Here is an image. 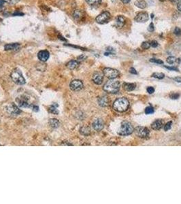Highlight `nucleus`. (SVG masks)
I'll list each match as a JSON object with an SVG mask.
<instances>
[{
	"label": "nucleus",
	"instance_id": "603ef678",
	"mask_svg": "<svg viewBox=\"0 0 181 204\" xmlns=\"http://www.w3.org/2000/svg\"><path fill=\"white\" fill-rule=\"evenodd\" d=\"M0 146H1V144H0Z\"/></svg>",
	"mask_w": 181,
	"mask_h": 204
},
{
	"label": "nucleus",
	"instance_id": "49530a36",
	"mask_svg": "<svg viewBox=\"0 0 181 204\" xmlns=\"http://www.w3.org/2000/svg\"><path fill=\"white\" fill-rule=\"evenodd\" d=\"M5 1H3V0H0V7L1 6H2V5H3V3H4Z\"/></svg>",
	"mask_w": 181,
	"mask_h": 204
},
{
	"label": "nucleus",
	"instance_id": "9d476101",
	"mask_svg": "<svg viewBox=\"0 0 181 204\" xmlns=\"http://www.w3.org/2000/svg\"><path fill=\"white\" fill-rule=\"evenodd\" d=\"M149 14L145 12H142L137 14L134 19L138 23H145V22H147L149 20Z\"/></svg>",
	"mask_w": 181,
	"mask_h": 204
},
{
	"label": "nucleus",
	"instance_id": "37998d69",
	"mask_svg": "<svg viewBox=\"0 0 181 204\" xmlns=\"http://www.w3.org/2000/svg\"><path fill=\"white\" fill-rule=\"evenodd\" d=\"M85 59H86V56L85 55H81L78 58V59L79 60V61H83V60H85Z\"/></svg>",
	"mask_w": 181,
	"mask_h": 204
},
{
	"label": "nucleus",
	"instance_id": "79ce46f5",
	"mask_svg": "<svg viewBox=\"0 0 181 204\" xmlns=\"http://www.w3.org/2000/svg\"><path fill=\"white\" fill-rule=\"evenodd\" d=\"M32 110H34V112H38V111H39V107H38L37 105H33Z\"/></svg>",
	"mask_w": 181,
	"mask_h": 204
},
{
	"label": "nucleus",
	"instance_id": "39448f33",
	"mask_svg": "<svg viewBox=\"0 0 181 204\" xmlns=\"http://www.w3.org/2000/svg\"><path fill=\"white\" fill-rule=\"evenodd\" d=\"M110 13L109 12L104 11L100 15L97 16L96 21L99 24H104V23H106L109 21V20L110 19Z\"/></svg>",
	"mask_w": 181,
	"mask_h": 204
},
{
	"label": "nucleus",
	"instance_id": "423d86ee",
	"mask_svg": "<svg viewBox=\"0 0 181 204\" xmlns=\"http://www.w3.org/2000/svg\"><path fill=\"white\" fill-rule=\"evenodd\" d=\"M104 74L106 77L109 78V79H114V78L118 77V75H119V72L115 70V69L106 67L104 70Z\"/></svg>",
	"mask_w": 181,
	"mask_h": 204
},
{
	"label": "nucleus",
	"instance_id": "4be33fe9",
	"mask_svg": "<svg viewBox=\"0 0 181 204\" xmlns=\"http://www.w3.org/2000/svg\"><path fill=\"white\" fill-rule=\"evenodd\" d=\"M73 16H74L75 19L77 20V21H79L83 16V11L80 10H76L74 12V13H73Z\"/></svg>",
	"mask_w": 181,
	"mask_h": 204
},
{
	"label": "nucleus",
	"instance_id": "ea45409f",
	"mask_svg": "<svg viewBox=\"0 0 181 204\" xmlns=\"http://www.w3.org/2000/svg\"><path fill=\"white\" fill-rule=\"evenodd\" d=\"M129 72H130L131 74H137L136 70H135V69L133 68V67H131L130 70H129Z\"/></svg>",
	"mask_w": 181,
	"mask_h": 204
},
{
	"label": "nucleus",
	"instance_id": "a19ab883",
	"mask_svg": "<svg viewBox=\"0 0 181 204\" xmlns=\"http://www.w3.org/2000/svg\"><path fill=\"white\" fill-rule=\"evenodd\" d=\"M177 8H178V10L181 12V0H178V3H177Z\"/></svg>",
	"mask_w": 181,
	"mask_h": 204
},
{
	"label": "nucleus",
	"instance_id": "8fccbe9b",
	"mask_svg": "<svg viewBox=\"0 0 181 204\" xmlns=\"http://www.w3.org/2000/svg\"><path fill=\"white\" fill-rule=\"evenodd\" d=\"M170 1H172V2H178V0H170Z\"/></svg>",
	"mask_w": 181,
	"mask_h": 204
},
{
	"label": "nucleus",
	"instance_id": "e433bc0d",
	"mask_svg": "<svg viewBox=\"0 0 181 204\" xmlns=\"http://www.w3.org/2000/svg\"><path fill=\"white\" fill-rule=\"evenodd\" d=\"M147 92L149 93V94H152L155 92V89L152 87H149L147 88Z\"/></svg>",
	"mask_w": 181,
	"mask_h": 204
},
{
	"label": "nucleus",
	"instance_id": "dca6fc26",
	"mask_svg": "<svg viewBox=\"0 0 181 204\" xmlns=\"http://www.w3.org/2000/svg\"><path fill=\"white\" fill-rule=\"evenodd\" d=\"M20 48V44L18 43H12L8 44L5 45L4 50H18Z\"/></svg>",
	"mask_w": 181,
	"mask_h": 204
},
{
	"label": "nucleus",
	"instance_id": "f704fd0d",
	"mask_svg": "<svg viewBox=\"0 0 181 204\" xmlns=\"http://www.w3.org/2000/svg\"><path fill=\"white\" fill-rule=\"evenodd\" d=\"M179 94H177V93H172V95H170V97L171 99H178L179 98Z\"/></svg>",
	"mask_w": 181,
	"mask_h": 204
},
{
	"label": "nucleus",
	"instance_id": "20e7f679",
	"mask_svg": "<svg viewBox=\"0 0 181 204\" xmlns=\"http://www.w3.org/2000/svg\"><path fill=\"white\" fill-rule=\"evenodd\" d=\"M133 127L130 123L127 121H123L121 123V126L118 129V134L120 136H129L133 132Z\"/></svg>",
	"mask_w": 181,
	"mask_h": 204
},
{
	"label": "nucleus",
	"instance_id": "f257e3e1",
	"mask_svg": "<svg viewBox=\"0 0 181 204\" xmlns=\"http://www.w3.org/2000/svg\"><path fill=\"white\" fill-rule=\"evenodd\" d=\"M129 105V103L126 98H118L113 103V108L118 112H124L128 110Z\"/></svg>",
	"mask_w": 181,
	"mask_h": 204
},
{
	"label": "nucleus",
	"instance_id": "7c9ffc66",
	"mask_svg": "<svg viewBox=\"0 0 181 204\" xmlns=\"http://www.w3.org/2000/svg\"><path fill=\"white\" fill-rule=\"evenodd\" d=\"M172 121L168 122V123L165 125V126H164V131L167 132V131L169 130V129H170L172 127Z\"/></svg>",
	"mask_w": 181,
	"mask_h": 204
},
{
	"label": "nucleus",
	"instance_id": "a18cd8bd",
	"mask_svg": "<svg viewBox=\"0 0 181 204\" xmlns=\"http://www.w3.org/2000/svg\"><path fill=\"white\" fill-rule=\"evenodd\" d=\"M123 3H128L131 0H120Z\"/></svg>",
	"mask_w": 181,
	"mask_h": 204
},
{
	"label": "nucleus",
	"instance_id": "0eeeda50",
	"mask_svg": "<svg viewBox=\"0 0 181 204\" xmlns=\"http://www.w3.org/2000/svg\"><path fill=\"white\" fill-rule=\"evenodd\" d=\"M136 134L139 138H146L149 136V130L147 127H137L135 129Z\"/></svg>",
	"mask_w": 181,
	"mask_h": 204
},
{
	"label": "nucleus",
	"instance_id": "473e14b6",
	"mask_svg": "<svg viewBox=\"0 0 181 204\" xmlns=\"http://www.w3.org/2000/svg\"><path fill=\"white\" fill-rule=\"evenodd\" d=\"M174 34L176 36H181V30L179 28V27H176L174 31Z\"/></svg>",
	"mask_w": 181,
	"mask_h": 204
},
{
	"label": "nucleus",
	"instance_id": "4c0bfd02",
	"mask_svg": "<svg viewBox=\"0 0 181 204\" xmlns=\"http://www.w3.org/2000/svg\"><path fill=\"white\" fill-rule=\"evenodd\" d=\"M151 46L152 47H153V48H156V47L158 46V42L155 40L152 41L151 42Z\"/></svg>",
	"mask_w": 181,
	"mask_h": 204
},
{
	"label": "nucleus",
	"instance_id": "6e6552de",
	"mask_svg": "<svg viewBox=\"0 0 181 204\" xmlns=\"http://www.w3.org/2000/svg\"><path fill=\"white\" fill-rule=\"evenodd\" d=\"M69 87L72 91H78L81 90L83 88V82L79 81V80H74L69 84Z\"/></svg>",
	"mask_w": 181,
	"mask_h": 204
},
{
	"label": "nucleus",
	"instance_id": "c9c22d12",
	"mask_svg": "<svg viewBox=\"0 0 181 204\" xmlns=\"http://www.w3.org/2000/svg\"><path fill=\"white\" fill-rule=\"evenodd\" d=\"M155 30V27H154V25H153V23H151V24L149 25V27H148V30L150 32H153V31Z\"/></svg>",
	"mask_w": 181,
	"mask_h": 204
},
{
	"label": "nucleus",
	"instance_id": "72a5a7b5",
	"mask_svg": "<svg viewBox=\"0 0 181 204\" xmlns=\"http://www.w3.org/2000/svg\"><path fill=\"white\" fill-rule=\"evenodd\" d=\"M3 1L9 3V4H15V3L19 2L20 0H3Z\"/></svg>",
	"mask_w": 181,
	"mask_h": 204
},
{
	"label": "nucleus",
	"instance_id": "1a4fd4ad",
	"mask_svg": "<svg viewBox=\"0 0 181 204\" xmlns=\"http://www.w3.org/2000/svg\"><path fill=\"white\" fill-rule=\"evenodd\" d=\"M7 112L10 114H12V115H17V114H19L21 112V111L17 105L14 104V103H11L7 107Z\"/></svg>",
	"mask_w": 181,
	"mask_h": 204
},
{
	"label": "nucleus",
	"instance_id": "bb28decb",
	"mask_svg": "<svg viewBox=\"0 0 181 204\" xmlns=\"http://www.w3.org/2000/svg\"><path fill=\"white\" fill-rule=\"evenodd\" d=\"M152 77L161 80L165 77V75H164V74H163V73H154V74L152 75Z\"/></svg>",
	"mask_w": 181,
	"mask_h": 204
},
{
	"label": "nucleus",
	"instance_id": "5701e85b",
	"mask_svg": "<svg viewBox=\"0 0 181 204\" xmlns=\"http://www.w3.org/2000/svg\"><path fill=\"white\" fill-rule=\"evenodd\" d=\"M48 123L50 126L52 127V128H57L60 125L59 121H58L57 119H56V118H50V119L49 120Z\"/></svg>",
	"mask_w": 181,
	"mask_h": 204
},
{
	"label": "nucleus",
	"instance_id": "412c9836",
	"mask_svg": "<svg viewBox=\"0 0 181 204\" xmlns=\"http://www.w3.org/2000/svg\"><path fill=\"white\" fill-rule=\"evenodd\" d=\"M136 88V85L133 83H124L123 89L127 91H131Z\"/></svg>",
	"mask_w": 181,
	"mask_h": 204
},
{
	"label": "nucleus",
	"instance_id": "a211bd4d",
	"mask_svg": "<svg viewBox=\"0 0 181 204\" xmlns=\"http://www.w3.org/2000/svg\"><path fill=\"white\" fill-rule=\"evenodd\" d=\"M78 65H79V63H78V61L72 60V61H69L67 63L66 66L69 70H74V69H76L78 66Z\"/></svg>",
	"mask_w": 181,
	"mask_h": 204
},
{
	"label": "nucleus",
	"instance_id": "c756f323",
	"mask_svg": "<svg viewBox=\"0 0 181 204\" xmlns=\"http://www.w3.org/2000/svg\"><path fill=\"white\" fill-rule=\"evenodd\" d=\"M145 113L147 114H151L153 113H154V109L151 106L147 107V108L145 109Z\"/></svg>",
	"mask_w": 181,
	"mask_h": 204
},
{
	"label": "nucleus",
	"instance_id": "09e8293b",
	"mask_svg": "<svg viewBox=\"0 0 181 204\" xmlns=\"http://www.w3.org/2000/svg\"><path fill=\"white\" fill-rule=\"evenodd\" d=\"M177 63H181V57L179 58V59H177Z\"/></svg>",
	"mask_w": 181,
	"mask_h": 204
},
{
	"label": "nucleus",
	"instance_id": "2f4dec72",
	"mask_svg": "<svg viewBox=\"0 0 181 204\" xmlns=\"http://www.w3.org/2000/svg\"><path fill=\"white\" fill-rule=\"evenodd\" d=\"M150 61L153 62V63H157V64H163V63H164V62H163V61H161V60L157 59H150Z\"/></svg>",
	"mask_w": 181,
	"mask_h": 204
},
{
	"label": "nucleus",
	"instance_id": "f8f14e48",
	"mask_svg": "<svg viewBox=\"0 0 181 204\" xmlns=\"http://www.w3.org/2000/svg\"><path fill=\"white\" fill-rule=\"evenodd\" d=\"M50 56V53L48 50H40L38 53V59L42 62H45L49 59Z\"/></svg>",
	"mask_w": 181,
	"mask_h": 204
},
{
	"label": "nucleus",
	"instance_id": "c85d7f7f",
	"mask_svg": "<svg viewBox=\"0 0 181 204\" xmlns=\"http://www.w3.org/2000/svg\"><path fill=\"white\" fill-rule=\"evenodd\" d=\"M151 46V43L149 42H144L141 45V47L143 49H149Z\"/></svg>",
	"mask_w": 181,
	"mask_h": 204
},
{
	"label": "nucleus",
	"instance_id": "58836bf2",
	"mask_svg": "<svg viewBox=\"0 0 181 204\" xmlns=\"http://www.w3.org/2000/svg\"><path fill=\"white\" fill-rule=\"evenodd\" d=\"M166 67L168 69V70H172V71H177V72H178V69L177 68V67H168V66H166Z\"/></svg>",
	"mask_w": 181,
	"mask_h": 204
},
{
	"label": "nucleus",
	"instance_id": "ddd939ff",
	"mask_svg": "<svg viewBox=\"0 0 181 204\" xmlns=\"http://www.w3.org/2000/svg\"><path fill=\"white\" fill-rule=\"evenodd\" d=\"M104 126V122L102 119L100 118H98L96 121L93 122V127L95 130L97 131V132H100L102 129H103Z\"/></svg>",
	"mask_w": 181,
	"mask_h": 204
},
{
	"label": "nucleus",
	"instance_id": "a878e982",
	"mask_svg": "<svg viewBox=\"0 0 181 204\" xmlns=\"http://www.w3.org/2000/svg\"><path fill=\"white\" fill-rule=\"evenodd\" d=\"M80 134L85 135V136H88V135L90 134V129L88 127H82L81 129H80Z\"/></svg>",
	"mask_w": 181,
	"mask_h": 204
},
{
	"label": "nucleus",
	"instance_id": "9b49d317",
	"mask_svg": "<svg viewBox=\"0 0 181 204\" xmlns=\"http://www.w3.org/2000/svg\"><path fill=\"white\" fill-rule=\"evenodd\" d=\"M104 75L102 72H96L93 73L92 76V80L93 83L96 85H101L103 82Z\"/></svg>",
	"mask_w": 181,
	"mask_h": 204
},
{
	"label": "nucleus",
	"instance_id": "f03ea898",
	"mask_svg": "<svg viewBox=\"0 0 181 204\" xmlns=\"http://www.w3.org/2000/svg\"><path fill=\"white\" fill-rule=\"evenodd\" d=\"M120 88V83L118 81L110 79L104 85V90L108 93H116Z\"/></svg>",
	"mask_w": 181,
	"mask_h": 204
},
{
	"label": "nucleus",
	"instance_id": "393cba45",
	"mask_svg": "<svg viewBox=\"0 0 181 204\" xmlns=\"http://www.w3.org/2000/svg\"><path fill=\"white\" fill-rule=\"evenodd\" d=\"M86 1L90 5H97L102 2V0H86Z\"/></svg>",
	"mask_w": 181,
	"mask_h": 204
},
{
	"label": "nucleus",
	"instance_id": "aec40b11",
	"mask_svg": "<svg viewBox=\"0 0 181 204\" xmlns=\"http://www.w3.org/2000/svg\"><path fill=\"white\" fill-rule=\"evenodd\" d=\"M108 99L107 97H105V96L100 97V99H98L99 105H101L102 107L107 106V105H108Z\"/></svg>",
	"mask_w": 181,
	"mask_h": 204
},
{
	"label": "nucleus",
	"instance_id": "de8ad7c7",
	"mask_svg": "<svg viewBox=\"0 0 181 204\" xmlns=\"http://www.w3.org/2000/svg\"><path fill=\"white\" fill-rule=\"evenodd\" d=\"M107 50H108V51H111V52H112V51H114V48H111V47H109V48H108V49H107Z\"/></svg>",
	"mask_w": 181,
	"mask_h": 204
},
{
	"label": "nucleus",
	"instance_id": "4468645a",
	"mask_svg": "<svg viewBox=\"0 0 181 204\" xmlns=\"http://www.w3.org/2000/svg\"><path fill=\"white\" fill-rule=\"evenodd\" d=\"M18 103H19V105L21 107H31V103H30L29 102L28 99H27L26 97L25 98H20V99H17Z\"/></svg>",
	"mask_w": 181,
	"mask_h": 204
},
{
	"label": "nucleus",
	"instance_id": "2eb2a0df",
	"mask_svg": "<svg viewBox=\"0 0 181 204\" xmlns=\"http://www.w3.org/2000/svg\"><path fill=\"white\" fill-rule=\"evenodd\" d=\"M125 21L126 19L123 16H118L116 18V25L118 28H122V27L124 26L125 24Z\"/></svg>",
	"mask_w": 181,
	"mask_h": 204
},
{
	"label": "nucleus",
	"instance_id": "f3484780",
	"mask_svg": "<svg viewBox=\"0 0 181 204\" xmlns=\"http://www.w3.org/2000/svg\"><path fill=\"white\" fill-rule=\"evenodd\" d=\"M163 127V121L161 120H157L153 122L151 125L152 129L154 130H159Z\"/></svg>",
	"mask_w": 181,
	"mask_h": 204
},
{
	"label": "nucleus",
	"instance_id": "cd10ccee",
	"mask_svg": "<svg viewBox=\"0 0 181 204\" xmlns=\"http://www.w3.org/2000/svg\"><path fill=\"white\" fill-rule=\"evenodd\" d=\"M167 62L169 64H174L175 63H177V59L174 56H169L167 59Z\"/></svg>",
	"mask_w": 181,
	"mask_h": 204
},
{
	"label": "nucleus",
	"instance_id": "c03bdc74",
	"mask_svg": "<svg viewBox=\"0 0 181 204\" xmlns=\"http://www.w3.org/2000/svg\"><path fill=\"white\" fill-rule=\"evenodd\" d=\"M174 80L175 81L178 82V83H181V78L180 77H176L174 78Z\"/></svg>",
	"mask_w": 181,
	"mask_h": 204
},
{
	"label": "nucleus",
	"instance_id": "7ed1b4c3",
	"mask_svg": "<svg viewBox=\"0 0 181 204\" xmlns=\"http://www.w3.org/2000/svg\"><path fill=\"white\" fill-rule=\"evenodd\" d=\"M10 77L12 78V81L16 85H23L25 84V79L19 69H15L12 71L11 73Z\"/></svg>",
	"mask_w": 181,
	"mask_h": 204
},
{
	"label": "nucleus",
	"instance_id": "3c124183",
	"mask_svg": "<svg viewBox=\"0 0 181 204\" xmlns=\"http://www.w3.org/2000/svg\"><path fill=\"white\" fill-rule=\"evenodd\" d=\"M161 1H165V0H160Z\"/></svg>",
	"mask_w": 181,
	"mask_h": 204
},
{
	"label": "nucleus",
	"instance_id": "6ab92c4d",
	"mask_svg": "<svg viewBox=\"0 0 181 204\" xmlns=\"http://www.w3.org/2000/svg\"><path fill=\"white\" fill-rule=\"evenodd\" d=\"M134 4L136 7L140 9H144L147 6V3L144 0H136L134 2Z\"/></svg>",
	"mask_w": 181,
	"mask_h": 204
},
{
	"label": "nucleus",
	"instance_id": "b1692460",
	"mask_svg": "<svg viewBox=\"0 0 181 204\" xmlns=\"http://www.w3.org/2000/svg\"><path fill=\"white\" fill-rule=\"evenodd\" d=\"M58 106L57 104H53L52 105H51L50 107V108H49V112L50 113H52V114H59V110L57 109V107Z\"/></svg>",
	"mask_w": 181,
	"mask_h": 204
}]
</instances>
